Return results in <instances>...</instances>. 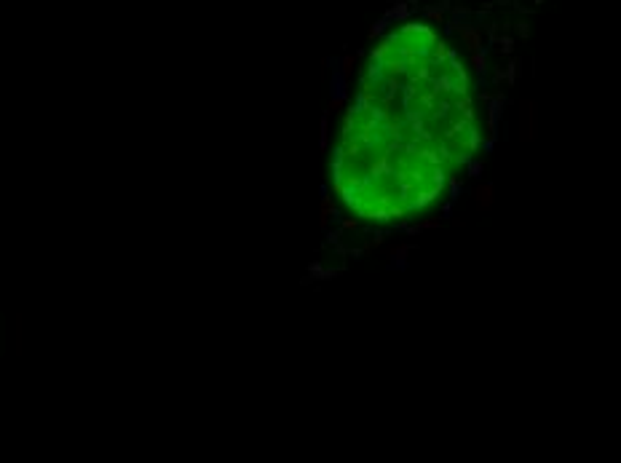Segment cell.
Masks as SVG:
<instances>
[{
    "label": "cell",
    "mask_w": 621,
    "mask_h": 463,
    "mask_svg": "<svg viewBox=\"0 0 621 463\" xmlns=\"http://www.w3.org/2000/svg\"><path fill=\"white\" fill-rule=\"evenodd\" d=\"M471 70H474V73H485L487 70V54L485 51H474V54H471Z\"/></svg>",
    "instance_id": "cell-4"
},
{
    "label": "cell",
    "mask_w": 621,
    "mask_h": 463,
    "mask_svg": "<svg viewBox=\"0 0 621 463\" xmlns=\"http://www.w3.org/2000/svg\"><path fill=\"white\" fill-rule=\"evenodd\" d=\"M442 225V217H426V220H421L418 225H413L410 228V233H421V230H429V228H439Z\"/></svg>",
    "instance_id": "cell-5"
},
{
    "label": "cell",
    "mask_w": 621,
    "mask_h": 463,
    "mask_svg": "<svg viewBox=\"0 0 621 463\" xmlns=\"http://www.w3.org/2000/svg\"><path fill=\"white\" fill-rule=\"evenodd\" d=\"M514 30H517V35H519V38H527V35H530V27H527V22H525V19H519L517 25H514Z\"/></svg>",
    "instance_id": "cell-9"
},
{
    "label": "cell",
    "mask_w": 621,
    "mask_h": 463,
    "mask_svg": "<svg viewBox=\"0 0 621 463\" xmlns=\"http://www.w3.org/2000/svg\"><path fill=\"white\" fill-rule=\"evenodd\" d=\"M471 201H474V209L479 214H487L495 206V185L493 182H479L471 190Z\"/></svg>",
    "instance_id": "cell-3"
},
{
    "label": "cell",
    "mask_w": 621,
    "mask_h": 463,
    "mask_svg": "<svg viewBox=\"0 0 621 463\" xmlns=\"http://www.w3.org/2000/svg\"><path fill=\"white\" fill-rule=\"evenodd\" d=\"M447 30L461 38L469 54L485 51V30L479 27V25H471V22H463V19H453V22L447 25Z\"/></svg>",
    "instance_id": "cell-2"
},
{
    "label": "cell",
    "mask_w": 621,
    "mask_h": 463,
    "mask_svg": "<svg viewBox=\"0 0 621 463\" xmlns=\"http://www.w3.org/2000/svg\"><path fill=\"white\" fill-rule=\"evenodd\" d=\"M517 137L519 142H533L538 137V105L533 99L517 102Z\"/></svg>",
    "instance_id": "cell-1"
},
{
    "label": "cell",
    "mask_w": 621,
    "mask_h": 463,
    "mask_svg": "<svg viewBox=\"0 0 621 463\" xmlns=\"http://www.w3.org/2000/svg\"><path fill=\"white\" fill-rule=\"evenodd\" d=\"M495 43H501V51L511 57V49H514V38H509V35H498V38H495Z\"/></svg>",
    "instance_id": "cell-7"
},
{
    "label": "cell",
    "mask_w": 621,
    "mask_h": 463,
    "mask_svg": "<svg viewBox=\"0 0 621 463\" xmlns=\"http://www.w3.org/2000/svg\"><path fill=\"white\" fill-rule=\"evenodd\" d=\"M426 17H429L434 25H445L447 22V9H426Z\"/></svg>",
    "instance_id": "cell-6"
},
{
    "label": "cell",
    "mask_w": 621,
    "mask_h": 463,
    "mask_svg": "<svg viewBox=\"0 0 621 463\" xmlns=\"http://www.w3.org/2000/svg\"><path fill=\"white\" fill-rule=\"evenodd\" d=\"M482 169H485L482 161H469V164H466V174H469V177H479V174H482Z\"/></svg>",
    "instance_id": "cell-8"
},
{
    "label": "cell",
    "mask_w": 621,
    "mask_h": 463,
    "mask_svg": "<svg viewBox=\"0 0 621 463\" xmlns=\"http://www.w3.org/2000/svg\"><path fill=\"white\" fill-rule=\"evenodd\" d=\"M450 222H453V228H463V225H466V222H463L461 217H453V220H450Z\"/></svg>",
    "instance_id": "cell-10"
}]
</instances>
